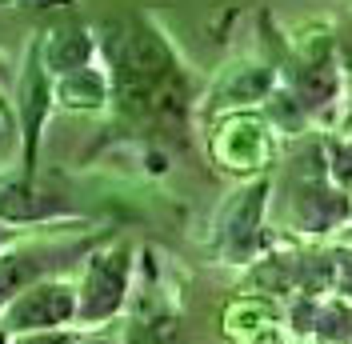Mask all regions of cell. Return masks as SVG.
Segmentation results:
<instances>
[{"label": "cell", "instance_id": "9a60e30c", "mask_svg": "<svg viewBox=\"0 0 352 344\" xmlns=\"http://www.w3.org/2000/svg\"><path fill=\"white\" fill-rule=\"evenodd\" d=\"M12 244H21V233H16V228H4V224H0V252H4V248H12Z\"/></svg>", "mask_w": 352, "mask_h": 344}, {"label": "cell", "instance_id": "52a82bcc", "mask_svg": "<svg viewBox=\"0 0 352 344\" xmlns=\"http://www.w3.org/2000/svg\"><path fill=\"white\" fill-rule=\"evenodd\" d=\"M264 193L268 184H252L244 189L236 200H228L224 208V252L232 257H252L256 248V228H261V213H264Z\"/></svg>", "mask_w": 352, "mask_h": 344}, {"label": "cell", "instance_id": "9c48e42d", "mask_svg": "<svg viewBox=\"0 0 352 344\" xmlns=\"http://www.w3.org/2000/svg\"><path fill=\"white\" fill-rule=\"evenodd\" d=\"M296 216H300V224H305L308 233H324L336 220L349 216V200L340 193H329L324 184H308L305 196L296 200Z\"/></svg>", "mask_w": 352, "mask_h": 344}, {"label": "cell", "instance_id": "8fae6325", "mask_svg": "<svg viewBox=\"0 0 352 344\" xmlns=\"http://www.w3.org/2000/svg\"><path fill=\"white\" fill-rule=\"evenodd\" d=\"M12 344H80L72 328H56V332H21L12 336Z\"/></svg>", "mask_w": 352, "mask_h": 344}, {"label": "cell", "instance_id": "3957f363", "mask_svg": "<svg viewBox=\"0 0 352 344\" xmlns=\"http://www.w3.org/2000/svg\"><path fill=\"white\" fill-rule=\"evenodd\" d=\"M72 216H76V208L68 204V196L36 180V172H0V224L4 228L21 233L24 224H52V220H72Z\"/></svg>", "mask_w": 352, "mask_h": 344}, {"label": "cell", "instance_id": "5b68a950", "mask_svg": "<svg viewBox=\"0 0 352 344\" xmlns=\"http://www.w3.org/2000/svg\"><path fill=\"white\" fill-rule=\"evenodd\" d=\"M48 112H56L52 105V76L41 61V32L28 44L21 72V129H24V169L36 172V144H41V129L48 120Z\"/></svg>", "mask_w": 352, "mask_h": 344}, {"label": "cell", "instance_id": "ba28073f", "mask_svg": "<svg viewBox=\"0 0 352 344\" xmlns=\"http://www.w3.org/2000/svg\"><path fill=\"white\" fill-rule=\"evenodd\" d=\"M112 96V80L109 68H80V72H68L52 80V105L65 108V112H100Z\"/></svg>", "mask_w": 352, "mask_h": 344}, {"label": "cell", "instance_id": "6da1fadb", "mask_svg": "<svg viewBox=\"0 0 352 344\" xmlns=\"http://www.w3.org/2000/svg\"><path fill=\"white\" fill-rule=\"evenodd\" d=\"M129 277H132L129 248L88 252L85 277L76 284V324L80 328H96V324L112 321L120 312L124 297H129Z\"/></svg>", "mask_w": 352, "mask_h": 344}, {"label": "cell", "instance_id": "e0dca14e", "mask_svg": "<svg viewBox=\"0 0 352 344\" xmlns=\"http://www.w3.org/2000/svg\"><path fill=\"white\" fill-rule=\"evenodd\" d=\"M92 344H109V341H92Z\"/></svg>", "mask_w": 352, "mask_h": 344}, {"label": "cell", "instance_id": "30bf717a", "mask_svg": "<svg viewBox=\"0 0 352 344\" xmlns=\"http://www.w3.org/2000/svg\"><path fill=\"white\" fill-rule=\"evenodd\" d=\"M316 332L324 341H352V308L340 301L316 308Z\"/></svg>", "mask_w": 352, "mask_h": 344}, {"label": "cell", "instance_id": "277c9868", "mask_svg": "<svg viewBox=\"0 0 352 344\" xmlns=\"http://www.w3.org/2000/svg\"><path fill=\"white\" fill-rule=\"evenodd\" d=\"M76 257H88V240H72V244H41V240H21L12 248L0 252V312L21 297L28 284L52 277L60 264Z\"/></svg>", "mask_w": 352, "mask_h": 344}, {"label": "cell", "instance_id": "5bb4252c", "mask_svg": "<svg viewBox=\"0 0 352 344\" xmlns=\"http://www.w3.org/2000/svg\"><path fill=\"white\" fill-rule=\"evenodd\" d=\"M12 4H21V8H32V12H41V8H60L68 0H12Z\"/></svg>", "mask_w": 352, "mask_h": 344}, {"label": "cell", "instance_id": "ac0fdd59", "mask_svg": "<svg viewBox=\"0 0 352 344\" xmlns=\"http://www.w3.org/2000/svg\"><path fill=\"white\" fill-rule=\"evenodd\" d=\"M349 344H352V341H349Z\"/></svg>", "mask_w": 352, "mask_h": 344}, {"label": "cell", "instance_id": "2e32d148", "mask_svg": "<svg viewBox=\"0 0 352 344\" xmlns=\"http://www.w3.org/2000/svg\"><path fill=\"white\" fill-rule=\"evenodd\" d=\"M0 344H12V336H8V328L0 324Z\"/></svg>", "mask_w": 352, "mask_h": 344}, {"label": "cell", "instance_id": "8992f818", "mask_svg": "<svg viewBox=\"0 0 352 344\" xmlns=\"http://www.w3.org/2000/svg\"><path fill=\"white\" fill-rule=\"evenodd\" d=\"M96 48H100V41L88 24H52L48 32H41V61L52 80L68 76V72H80V68H92Z\"/></svg>", "mask_w": 352, "mask_h": 344}, {"label": "cell", "instance_id": "7a4b0ae2", "mask_svg": "<svg viewBox=\"0 0 352 344\" xmlns=\"http://www.w3.org/2000/svg\"><path fill=\"white\" fill-rule=\"evenodd\" d=\"M0 324L8 328V336L72 328L76 324V284L60 277H44L36 284H28L21 297L0 312Z\"/></svg>", "mask_w": 352, "mask_h": 344}, {"label": "cell", "instance_id": "7c38bea8", "mask_svg": "<svg viewBox=\"0 0 352 344\" xmlns=\"http://www.w3.org/2000/svg\"><path fill=\"white\" fill-rule=\"evenodd\" d=\"M332 176L352 189V144H332Z\"/></svg>", "mask_w": 352, "mask_h": 344}, {"label": "cell", "instance_id": "4fadbf2b", "mask_svg": "<svg viewBox=\"0 0 352 344\" xmlns=\"http://www.w3.org/2000/svg\"><path fill=\"white\" fill-rule=\"evenodd\" d=\"M336 284L352 297V252H336Z\"/></svg>", "mask_w": 352, "mask_h": 344}]
</instances>
